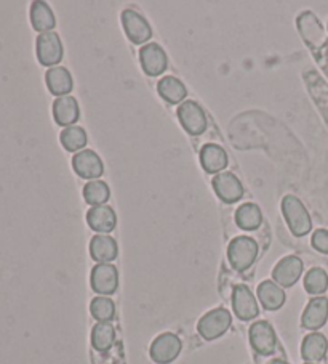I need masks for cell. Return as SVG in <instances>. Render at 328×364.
I'll list each match as a JSON object with an SVG mask.
<instances>
[{"label":"cell","mask_w":328,"mask_h":364,"mask_svg":"<svg viewBox=\"0 0 328 364\" xmlns=\"http://www.w3.org/2000/svg\"><path fill=\"white\" fill-rule=\"evenodd\" d=\"M181 350V338L172 334V332H163V334L154 338L149 348V355L157 364H170L180 356Z\"/></svg>","instance_id":"7"},{"label":"cell","mask_w":328,"mask_h":364,"mask_svg":"<svg viewBox=\"0 0 328 364\" xmlns=\"http://www.w3.org/2000/svg\"><path fill=\"white\" fill-rule=\"evenodd\" d=\"M119 246L109 235H97L90 241V255L98 263H111L117 259Z\"/></svg>","instance_id":"21"},{"label":"cell","mask_w":328,"mask_h":364,"mask_svg":"<svg viewBox=\"0 0 328 364\" xmlns=\"http://www.w3.org/2000/svg\"><path fill=\"white\" fill-rule=\"evenodd\" d=\"M302 260L296 255H288L277 263L273 269L274 282L280 287H292L295 286L302 274Z\"/></svg>","instance_id":"14"},{"label":"cell","mask_w":328,"mask_h":364,"mask_svg":"<svg viewBox=\"0 0 328 364\" xmlns=\"http://www.w3.org/2000/svg\"><path fill=\"white\" fill-rule=\"evenodd\" d=\"M122 26L129 39L135 46H146V42L153 37V28L149 21L141 14L133 9H127L122 11Z\"/></svg>","instance_id":"6"},{"label":"cell","mask_w":328,"mask_h":364,"mask_svg":"<svg viewBox=\"0 0 328 364\" xmlns=\"http://www.w3.org/2000/svg\"><path fill=\"white\" fill-rule=\"evenodd\" d=\"M305 289L311 296L319 297L327 292L328 289V274L324 268H311L305 276Z\"/></svg>","instance_id":"30"},{"label":"cell","mask_w":328,"mask_h":364,"mask_svg":"<svg viewBox=\"0 0 328 364\" xmlns=\"http://www.w3.org/2000/svg\"><path fill=\"white\" fill-rule=\"evenodd\" d=\"M45 82L50 93L58 98L67 97L74 89V80H72L71 73L62 66L50 68L45 74Z\"/></svg>","instance_id":"19"},{"label":"cell","mask_w":328,"mask_h":364,"mask_svg":"<svg viewBox=\"0 0 328 364\" xmlns=\"http://www.w3.org/2000/svg\"><path fill=\"white\" fill-rule=\"evenodd\" d=\"M212 186L213 191L217 193V196L226 204L237 203V200L242 199L245 193L242 181L232 172H222L214 175L212 180Z\"/></svg>","instance_id":"10"},{"label":"cell","mask_w":328,"mask_h":364,"mask_svg":"<svg viewBox=\"0 0 328 364\" xmlns=\"http://www.w3.org/2000/svg\"><path fill=\"white\" fill-rule=\"evenodd\" d=\"M328 351V341L320 332H311L301 343V356L306 363L317 364L325 360Z\"/></svg>","instance_id":"20"},{"label":"cell","mask_w":328,"mask_h":364,"mask_svg":"<svg viewBox=\"0 0 328 364\" xmlns=\"http://www.w3.org/2000/svg\"><path fill=\"white\" fill-rule=\"evenodd\" d=\"M311 244H312V247L317 250V252L328 255V230H325V228L315 230L312 235Z\"/></svg>","instance_id":"32"},{"label":"cell","mask_w":328,"mask_h":364,"mask_svg":"<svg viewBox=\"0 0 328 364\" xmlns=\"http://www.w3.org/2000/svg\"><path fill=\"white\" fill-rule=\"evenodd\" d=\"M232 310L241 321H251L260 315V306L255 299V294L245 284H239L232 291Z\"/></svg>","instance_id":"12"},{"label":"cell","mask_w":328,"mask_h":364,"mask_svg":"<svg viewBox=\"0 0 328 364\" xmlns=\"http://www.w3.org/2000/svg\"><path fill=\"white\" fill-rule=\"evenodd\" d=\"M236 223L239 228L253 231L261 227L263 213L261 209L253 203H245L236 210Z\"/></svg>","instance_id":"25"},{"label":"cell","mask_w":328,"mask_h":364,"mask_svg":"<svg viewBox=\"0 0 328 364\" xmlns=\"http://www.w3.org/2000/svg\"><path fill=\"white\" fill-rule=\"evenodd\" d=\"M60 141L66 151L79 153L82 149H85L88 143V135L85 129H82L80 125H72V127H66L61 132Z\"/></svg>","instance_id":"27"},{"label":"cell","mask_w":328,"mask_h":364,"mask_svg":"<svg viewBox=\"0 0 328 364\" xmlns=\"http://www.w3.org/2000/svg\"><path fill=\"white\" fill-rule=\"evenodd\" d=\"M298 28L309 46H317V42L324 39V29H322L320 23L317 21L311 11H306V14H301L298 18Z\"/></svg>","instance_id":"26"},{"label":"cell","mask_w":328,"mask_h":364,"mask_svg":"<svg viewBox=\"0 0 328 364\" xmlns=\"http://www.w3.org/2000/svg\"><path fill=\"white\" fill-rule=\"evenodd\" d=\"M232 324V315L226 309H214L205 313L199 319L197 332L205 341H214V338L224 336Z\"/></svg>","instance_id":"3"},{"label":"cell","mask_w":328,"mask_h":364,"mask_svg":"<svg viewBox=\"0 0 328 364\" xmlns=\"http://www.w3.org/2000/svg\"><path fill=\"white\" fill-rule=\"evenodd\" d=\"M248 337L251 348H253L258 355L269 356L273 355L277 348L275 331L268 321H256L251 324Z\"/></svg>","instance_id":"8"},{"label":"cell","mask_w":328,"mask_h":364,"mask_svg":"<svg viewBox=\"0 0 328 364\" xmlns=\"http://www.w3.org/2000/svg\"><path fill=\"white\" fill-rule=\"evenodd\" d=\"M258 252V242L250 236H237L229 242L228 247V259L231 267L239 273L247 272L253 265Z\"/></svg>","instance_id":"2"},{"label":"cell","mask_w":328,"mask_h":364,"mask_svg":"<svg viewBox=\"0 0 328 364\" xmlns=\"http://www.w3.org/2000/svg\"><path fill=\"white\" fill-rule=\"evenodd\" d=\"M306 364H312V363H306Z\"/></svg>","instance_id":"34"},{"label":"cell","mask_w":328,"mask_h":364,"mask_svg":"<svg viewBox=\"0 0 328 364\" xmlns=\"http://www.w3.org/2000/svg\"><path fill=\"white\" fill-rule=\"evenodd\" d=\"M176 114H178L182 129H185L189 135L199 136L207 130L208 119L205 111L197 102H194V100H186V102H182L178 106Z\"/></svg>","instance_id":"4"},{"label":"cell","mask_w":328,"mask_h":364,"mask_svg":"<svg viewBox=\"0 0 328 364\" xmlns=\"http://www.w3.org/2000/svg\"><path fill=\"white\" fill-rule=\"evenodd\" d=\"M87 223L98 235H107L114 231L117 215L111 205H94L87 212Z\"/></svg>","instance_id":"17"},{"label":"cell","mask_w":328,"mask_h":364,"mask_svg":"<svg viewBox=\"0 0 328 364\" xmlns=\"http://www.w3.org/2000/svg\"><path fill=\"white\" fill-rule=\"evenodd\" d=\"M269 364H288V363L283 361V360H274V361H270Z\"/></svg>","instance_id":"33"},{"label":"cell","mask_w":328,"mask_h":364,"mask_svg":"<svg viewBox=\"0 0 328 364\" xmlns=\"http://www.w3.org/2000/svg\"><path fill=\"white\" fill-rule=\"evenodd\" d=\"M31 24H33L37 33H52V29L56 26V20L53 10L50 9L48 4L42 2V0L33 2V5H31Z\"/></svg>","instance_id":"23"},{"label":"cell","mask_w":328,"mask_h":364,"mask_svg":"<svg viewBox=\"0 0 328 364\" xmlns=\"http://www.w3.org/2000/svg\"><path fill=\"white\" fill-rule=\"evenodd\" d=\"M282 213L293 236L302 237L311 233L312 218L300 198L287 194L282 199Z\"/></svg>","instance_id":"1"},{"label":"cell","mask_w":328,"mask_h":364,"mask_svg":"<svg viewBox=\"0 0 328 364\" xmlns=\"http://www.w3.org/2000/svg\"><path fill=\"white\" fill-rule=\"evenodd\" d=\"M256 294L261 305L269 311H275L282 309L287 299L283 289L274 281H263L261 284L258 286Z\"/></svg>","instance_id":"22"},{"label":"cell","mask_w":328,"mask_h":364,"mask_svg":"<svg viewBox=\"0 0 328 364\" xmlns=\"http://www.w3.org/2000/svg\"><path fill=\"white\" fill-rule=\"evenodd\" d=\"M53 117L55 122L65 129L72 127V125L77 124L80 117V108L77 100L71 95L56 98L53 103Z\"/></svg>","instance_id":"18"},{"label":"cell","mask_w":328,"mask_h":364,"mask_svg":"<svg viewBox=\"0 0 328 364\" xmlns=\"http://www.w3.org/2000/svg\"><path fill=\"white\" fill-rule=\"evenodd\" d=\"M116 342V329L111 323H98L94 324L92 331V345L94 350L107 351L112 348Z\"/></svg>","instance_id":"28"},{"label":"cell","mask_w":328,"mask_h":364,"mask_svg":"<svg viewBox=\"0 0 328 364\" xmlns=\"http://www.w3.org/2000/svg\"><path fill=\"white\" fill-rule=\"evenodd\" d=\"M328 321V299L327 297H314L302 311L301 326L309 331H319L324 328Z\"/></svg>","instance_id":"15"},{"label":"cell","mask_w":328,"mask_h":364,"mask_svg":"<svg viewBox=\"0 0 328 364\" xmlns=\"http://www.w3.org/2000/svg\"><path fill=\"white\" fill-rule=\"evenodd\" d=\"M90 311L98 323H111L116 316V305L109 297L98 296L92 300Z\"/></svg>","instance_id":"31"},{"label":"cell","mask_w":328,"mask_h":364,"mask_svg":"<svg viewBox=\"0 0 328 364\" xmlns=\"http://www.w3.org/2000/svg\"><path fill=\"white\" fill-rule=\"evenodd\" d=\"M229 164L228 153L223 146L217 143H207L200 149V166L207 173L218 175L222 173Z\"/></svg>","instance_id":"16"},{"label":"cell","mask_w":328,"mask_h":364,"mask_svg":"<svg viewBox=\"0 0 328 364\" xmlns=\"http://www.w3.org/2000/svg\"><path fill=\"white\" fill-rule=\"evenodd\" d=\"M72 168L80 178L85 180H99L101 175L104 173V164L101 161L99 154L94 153L93 149H82L75 153L72 158Z\"/></svg>","instance_id":"11"},{"label":"cell","mask_w":328,"mask_h":364,"mask_svg":"<svg viewBox=\"0 0 328 364\" xmlns=\"http://www.w3.org/2000/svg\"><path fill=\"white\" fill-rule=\"evenodd\" d=\"M111 198V190L103 180H93L88 181L84 186V199L87 204L92 207L94 205H104Z\"/></svg>","instance_id":"29"},{"label":"cell","mask_w":328,"mask_h":364,"mask_svg":"<svg viewBox=\"0 0 328 364\" xmlns=\"http://www.w3.org/2000/svg\"><path fill=\"white\" fill-rule=\"evenodd\" d=\"M140 63L143 71L146 73L148 76L155 77L167 71L168 56L165 53V50H163V47H160L159 43L151 42L140 48Z\"/></svg>","instance_id":"13"},{"label":"cell","mask_w":328,"mask_h":364,"mask_svg":"<svg viewBox=\"0 0 328 364\" xmlns=\"http://www.w3.org/2000/svg\"><path fill=\"white\" fill-rule=\"evenodd\" d=\"M157 92H159V95L170 105H178L186 102L185 98L187 97L186 85L175 76L162 77L159 80V84H157Z\"/></svg>","instance_id":"24"},{"label":"cell","mask_w":328,"mask_h":364,"mask_svg":"<svg viewBox=\"0 0 328 364\" xmlns=\"http://www.w3.org/2000/svg\"><path fill=\"white\" fill-rule=\"evenodd\" d=\"M35 53L40 65L56 68V65L65 56V47H62L60 36L53 33V31L52 33L39 34L35 41Z\"/></svg>","instance_id":"5"},{"label":"cell","mask_w":328,"mask_h":364,"mask_svg":"<svg viewBox=\"0 0 328 364\" xmlns=\"http://www.w3.org/2000/svg\"><path fill=\"white\" fill-rule=\"evenodd\" d=\"M92 289L99 296H112L119 287V272L112 263H98L92 269Z\"/></svg>","instance_id":"9"}]
</instances>
